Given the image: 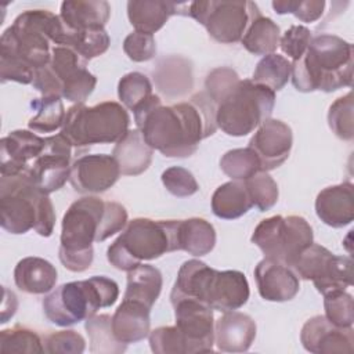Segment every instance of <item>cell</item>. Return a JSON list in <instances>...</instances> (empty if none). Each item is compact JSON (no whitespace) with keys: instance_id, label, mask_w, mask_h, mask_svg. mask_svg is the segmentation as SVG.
<instances>
[{"instance_id":"1","label":"cell","mask_w":354,"mask_h":354,"mask_svg":"<svg viewBox=\"0 0 354 354\" xmlns=\"http://www.w3.org/2000/svg\"><path fill=\"white\" fill-rule=\"evenodd\" d=\"M216 109L207 93L198 91L188 101L155 106L136 124L152 149L167 158H187L218 129Z\"/></svg>"},{"instance_id":"2","label":"cell","mask_w":354,"mask_h":354,"mask_svg":"<svg viewBox=\"0 0 354 354\" xmlns=\"http://www.w3.org/2000/svg\"><path fill=\"white\" fill-rule=\"evenodd\" d=\"M127 210L113 201L83 196L75 201L62 217L58 257L72 272L90 268L94 259V242H102L127 224Z\"/></svg>"},{"instance_id":"3","label":"cell","mask_w":354,"mask_h":354,"mask_svg":"<svg viewBox=\"0 0 354 354\" xmlns=\"http://www.w3.org/2000/svg\"><path fill=\"white\" fill-rule=\"evenodd\" d=\"M353 44L336 35L311 39L306 53L292 62L290 79L297 91L332 93L353 83Z\"/></svg>"},{"instance_id":"4","label":"cell","mask_w":354,"mask_h":354,"mask_svg":"<svg viewBox=\"0 0 354 354\" xmlns=\"http://www.w3.org/2000/svg\"><path fill=\"white\" fill-rule=\"evenodd\" d=\"M249 282L238 270L218 271L192 259L181 264L170 293V301L194 299L212 310L232 311L243 307L249 299Z\"/></svg>"},{"instance_id":"5","label":"cell","mask_w":354,"mask_h":354,"mask_svg":"<svg viewBox=\"0 0 354 354\" xmlns=\"http://www.w3.org/2000/svg\"><path fill=\"white\" fill-rule=\"evenodd\" d=\"M66 28L48 10L21 12L0 37V57L17 59L36 71L48 64L51 50L65 46Z\"/></svg>"},{"instance_id":"6","label":"cell","mask_w":354,"mask_h":354,"mask_svg":"<svg viewBox=\"0 0 354 354\" xmlns=\"http://www.w3.org/2000/svg\"><path fill=\"white\" fill-rule=\"evenodd\" d=\"M0 224L10 234L35 230L48 238L55 225L51 199L36 188L26 173L0 177Z\"/></svg>"},{"instance_id":"7","label":"cell","mask_w":354,"mask_h":354,"mask_svg":"<svg viewBox=\"0 0 354 354\" xmlns=\"http://www.w3.org/2000/svg\"><path fill=\"white\" fill-rule=\"evenodd\" d=\"M180 220H152L137 217L127 221L122 234L108 246L106 259L118 270L130 271L142 261L180 250Z\"/></svg>"},{"instance_id":"8","label":"cell","mask_w":354,"mask_h":354,"mask_svg":"<svg viewBox=\"0 0 354 354\" xmlns=\"http://www.w3.org/2000/svg\"><path fill=\"white\" fill-rule=\"evenodd\" d=\"M119 297L118 283L104 275L62 283L43 299L46 318L58 326H71L86 321L100 308L111 307Z\"/></svg>"},{"instance_id":"9","label":"cell","mask_w":354,"mask_h":354,"mask_svg":"<svg viewBox=\"0 0 354 354\" xmlns=\"http://www.w3.org/2000/svg\"><path fill=\"white\" fill-rule=\"evenodd\" d=\"M129 124L130 116L119 102L104 101L93 106L75 104L66 111L61 133L80 153L94 144L118 142Z\"/></svg>"},{"instance_id":"10","label":"cell","mask_w":354,"mask_h":354,"mask_svg":"<svg viewBox=\"0 0 354 354\" xmlns=\"http://www.w3.org/2000/svg\"><path fill=\"white\" fill-rule=\"evenodd\" d=\"M275 93L252 79H239L234 88L216 105V122L227 136L243 137L270 119Z\"/></svg>"},{"instance_id":"11","label":"cell","mask_w":354,"mask_h":354,"mask_svg":"<svg viewBox=\"0 0 354 354\" xmlns=\"http://www.w3.org/2000/svg\"><path fill=\"white\" fill-rule=\"evenodd\" d=\"M250 241L263 252L264 257L292 267L301 252L314 242V234L304 217L277 214L261 220Z\"/></svg>"},{"instance_id":"12","label":"cell","mask_w":354,"mask_h":354,"mask_svg":"<svg viewBox=\"0 0 354 354\" xmlns=\"http://www.w3.org/2000/svg\"><path fill=\"white\" fill-rule=\"evenodd\" d=\"M259 14L261 12L253 1L207 0L192 1L188 6V17L203 25L210 37L224 44L241 41Z\"/></svg>"},{"instance_id":"13","label":"cell","mask_w":354,"mask_h":354,"mask_svg":"<svg viewBox=\"0 0 354 354\" xmlns=\"http://www.w3.org/2000/svg\"><path fill=\"white\" fill-rule=\"evenodd\" d=\"M292 268L301 279L311 281L322 296L346 290L353 283L351 257L337 256L314 242L301 252Z\"/></svg>"},{"instance_id":"14","label":"cell","mask_w":354,"mask_h":354,"mask_svg":"<svg viewBox=\"0 0 354 354\" xmlns=\"http://www.w3.org/2000/svg\"><path fill=\"white\" fill-rule=\"evenodd\" d=\"M77 151L62 133L46 137L41 153L25 173L36 188L50 195L62 188L69 180L72 156Z\"/></svg>"},{"instance_id":"15","label":"cell","mask_w":354,"mask_h":354,"mask_svg":"<svg viewBox=\"0 0 354 354\" xmlns=\"http://www.w3.org/2000/svg\"><path fill=\"white\" fill-rule=\"evenodd\" d=\"M87 62L71 47H53L47 66L61 86L62 98L75 104H83L94 91L97 77L86 68Z\"/></svg>"},{"instance_id":"16","label":"cell","mask_w":354,"mask_h":354,"mask_svg":"<svg viewBox=\"0 0 354 354\" xmlns=\"http://www.w3.org/2000/svg\"><path fill=\"white\" fill-rule=\"evenodd\" d=\"M176 326L184 335L189 346V354L210 353L214 344L213 310L194 299H177L171 301Z\"/></svg>"},{"instance_id":"17","label":"cell","mask_w":354,"mask_h":354,"mask_svg":"<svg viewBox=\"0 0 354 354\" xmlns=\"http://www.w3.org/2000/svg\"><path fill=\"white\" fill-rule=\"evenodd\" d=\"M120 169L112 155H83L72 162L69 183L79 194L108 191L120 177Z\"/></svg>"},{"instance_id":"18","label":"cell","mask_w":354,"mask_h":354,"mask_svg":"<svg viewBox=\"0 0 354 354\" xmlns=\"http://www.w3.org/2000/svg\"><path fill=\"white\" fill-rule=\"evenodd\" d=\"M293 145L292 129L279 119H267L249 141V148L257 155L261 170L270 171L279 167L290 153Z\"/></svg>"},{"instance_id":"19","label":"cell","mask_w":354,"mask_h":354,"mask_svg":"<svg viewBox=\"0 0 354 354\" xmlns=\"http://www.w3.org/2000/svg\"><path fill=\"white\" fill-rule=\"evenodd\" d=\"M300 342L307 351L314 354H351L354 330L351 326L333 325L325 315H315L304 322Z\"/></svg>"},{"instance_id":"20","label":"cell","mask_w":354,"mask_h":354,"mask_svg":"<svg viewBox=\"0 0 354 354\" xmlns=\"http://www.w3.org/2000/svg\"><path fill=\"white\" fill-rule=\"evenodd\" d=\"M46 138L32 130H14L0 141L1 176H17L29 169L32 162L41 153Z\"/></svg>"},{"instance_id":"21","label":"cell","mask_w":354,"mask_h":354,"mask_svg":"<svg viewBox=\"0 0 354 354\" xmlns=\"http://www.w3.org/2000/svg\"><path fill=\"white\" fill-rule=\"evenodd\" d=\"M260 296L267 301H289L300 289L299 275L288 264L264 257L254 268Z\"/></svg>"},{"instance_id":"22","label":"cell","mask_w":354,"mask_h":354,"mask_svg":"<svg viewBox=\"0 0 354 354\" xmlns=\"http://www.w3.org/2000/svg\"><path fill=\"white\" fill-rule=\"evenodd\" d=\"M254 319L241 311H225L214 322V344L224 353L248 351L256 339Z\"/></svg>"},{"instance_id":"23","label":"cell","mask_w":354,"mask_h":354,"mask_svg":"<svg viewBox=\"0 0 354 354\" xmlns=\"http://www.w3.org/2000/svg\"><path fill=\"white\" fill-rule=\"evenodd\" d=\"M315 213L322 223L342 228L354 220V188L351 183L330 185L319 191L315 199Z\"/></svg>"},{"instance_id":"24","label":"cell","mask_w":354,"mask_h":354,"mask_svg":"<svg viewBox=\"0 0 354 354\" xmlns=\"http://www.w3.org/2000/svg\"><path fill=\"white\" fill-rule=\"evenodd\" d=\"M188 6L189 3L130 0L127 1V17L137 32L153 35L171 15H188Z\"/></svg>"},{"instance_id":"25","label":"cell","mask_w":354,"mask_h":354,"mask_svg":"<svg viewBox=\"0 0 354 354\" xmlns=\"http://www.w3.org/2000/svg\"><path fill=\"white\" fill-rule=\"evenodd\" d=\"M151 307L141 301L123 299L112 315V332L118 342L130 344L144 340L151 332Z\"/></svg>"},{"instance_id":"26","label":"cell","mask_w":354,"mask_h":354,"mask_svg":"<svg viewBox=\"0 0 354 354\" xmlns=\"http://www.w3.org/2000/svg\"><path fill=\"white\" fill-rule=\"evenodd\" d=\"M111 17V6L105 0H65L59 18L69 30L105 28Z\"/></svg>"},{"instance_id":"27","label":"cell","mask_w":354,"mask_h":354,"mask_svg":"<svg viewBox=\"0 0 354 354\" xmlns=\"http://www.w3.org/2000/svg\"><path fill=\"white\" fill-rule=\"evenodd\" d=\"M57 279V268L41 257H24L14 268V282L17 288L29 295L51 292L55 288Z\"/></svg>"},{"instance_id":"28","label":"cell","mask_w":354,"mask_h":354,"mask_svg":"<svg viewBox=\"0 0 354 354\" xmlns=\"http://www.w3.org/2000/svg\"><path fill=\"white\" fill-rule=\"evenodd\" d=\"M152 155L153 149L145 142L138 129L127 130L112 149V156L116 159L120 173L124 176L144 173L152 162Z\"/></svg>"},{"instance_id":"29","label":"cell","mask_w":354,"mask_h":354,"mask_svg":"<svg viewBox=\"0 0 354 354\" xmlns=\"http://www.w3.org/2000/svg\"><path fill=\"white\" fill-rule=\"evenodd\" d=\"M253 207L245 181L231 180L216 188L212 195V210L214 216L234 220L246 214Z\"/></svg>"},{"instance_id":"30","label":"cell","mask_w":354,"mask_h":354,"mask_svg":"<svg viewBox=\"0 0 354 354\" xmlns=\"http://www.w3.org/2000/svg\"><path fill=\"white\" fill-rule=\"evenodd\" d=\"M162 285L160 271L151 264L141 263L127 271V283L123 299L137 300L152 308L160 295Z\"/></svg>"},{"instance_id":"31","label":"cell","mask_w":354,"mask_h":354,"mask_svg":"<svg viewBox=\"0 0 354 354\" xmlns=\"http://www.w3.org/2000/svg\"><path fill=\"white\" fill-rule=\"evenodd\" d=\"M180 250L195 257L209 254L216 245V230L205 218L191 217L178 224Z\"/></svg>"},{"instance_id":"32","label":"cell","mask_w":354,"mask_h":354,"mask_svg":"<svg viewBox=\"0 0 354 354\" xmlns=\"http://www.w3.org/2000/svg\"><path fill=\"white\" fill-rule=\"evenodd\" d=\"M279 26L271 18L259 14L250 22L241 43L250 54L268 55L279 47Z\"/></svg>"},{"instance_id":"33","label":"cell","mask_w":354,"mask_h":354,"mask_svg":"<svg viewBox=\"0 0 354 354\" xmlns=\"http://www.w3.org/2000/svg\"><path fill=\"white\" fill-rule=\"evenodd\" d=\"M30 106L36 111V115L29 119L28 127L37 133H51L62 129L66 116L61 97L58 95H43L35 98Z\"/></svg>"},{"instance_id":"34","label":"cell","mask_w":354,"mask_h":354,"mask_svg":"<svg viewBox=\"0 0 354 354\" xmlns=\"http://www.w3.org/2000/svg\"><path fill=\"white\" fill-rule=\"evenodd\" d=\"M84 328L90 339V353L93 354H120L127 347V344L115 339L109 314H94L86 319Z\"/></svg>"},{"instance_id":"35","label":"cell","mask_w":354,"mask_h":354,"mask_svg":"<svg viewBox=\"0 0 354 354\" xmlns=\"http://www.w3.org/2000/svg\"><path fill=\"white\" fill-rule=\"evenodd\" d=\"M292 62L288 58L272 53L264 55L256 65L252 80L257 84L271 88L274 93L279 91L290 79Z\"/></svg>"},{"instance_id":"36","label":"cell","mask_w":354,"mask_h":354,"mask_svg":"<svg viewBox=\"0 0 354 354\" xmlns=\"http://www.w3.org/2000/svg\"><path fill=\"white\" fill-rule=\"evenodd\" d=\"M109 44H111V39L105 28L87 29V30L66 29L65 46L75 50L86 61H90L95 57L102 55L108 50Z\"/></svg>"},{"instance_id":"37","label":"cell","mask_w":354,"mask_h":354,"mask_svg":"<svg viewBox=\"0 0 354 354\" xmlns=\"http://www.w3.org/2000/svg\"><path fill=\"white\" fill-rule=\"evenodd\" d=\"M220 167L231 180L245 181L261 170V163L249 147L235 148L225 152L220 159Z\"/></svg>"},{"instance_id":"38","label":"cell","mask_w":354,"mask_h":354,"mask_svg":"<svg viewBox=\"0 0 354 354\" xmlns=\"http://www.w3.org/2000/svg\"><path fill=\"white\" fill-rule=\"evenodd\" d=\"M0 353H44V344L35 330L15 325L0 332Z\"/></svg>"},{"instance_id":"39","label":"cell","mask_w":354,"mask_h":354,"mask_svg":"<svg viewBox=\"0 0 354 354\" xmlns=\"http://www.w3.org/2000/svg\"><path fill=\"white\" fill-rule=\"evenodd\" d=\"M354 98L353 91L346 95L339 97L329 106L328 111V124L336 137L344 141H351L354 138Z\"/></svg>"},{"instance_id":"40","label":"cell","mask_w":354,"mask_h":354,"mask_svg":"<svg viewBox=\"0 0 354 354\" xmlns=\"http://www.w3.org/2000/svg\"><path fill=\"white\" fill-rule=\"evenodd\" d=\"M249 198L260 212L270 210L278 202V184L267 171H259L253 177L245 180Z\"/></svg>"},{"instance_id":"41","label":"cell","mask_w":354,"mask_h":354,"mask_svg":"<svg viewBox=\"0 0 354 354\" xmlns=\"http://www.w3.org/2000/svg\"><path fill=\"white\" fill-rule=\"evenodd\" d=\"M152 94L149 79L141 72H130L120 77L118 83V97L124 108L134 109Z\"/></svg>"},{"instance_id":"42","label":"cell","mask_w":354,"mask_h":354,"mask_svg":"<svg viewBox=\"0 0 354 354\" xmlns=\"http://www.w3.org/2000/svg\"><path fill=\"white\" fill-rule=\"evenodd\" d=\"M149 347L156 354H189L184 335L174 326H159L148 335Z\"/></svg>"},{"instance_id":"43","label":"cell","mask_w":354,"mask_h":354,"mask_svg":"<svg viewBox=\"0 0 354 354\" xmlns=\"http://www.w3.org/2000/svg\"><path fill=\"white\" fill-rule=\"evenodd\" d=\"M325 317L336 326L348 328L354 322L353 296L346 290L332 292L324 296Z\"/></svg>"},{"instance_id":"44","label":"cell","mask_w":354,"mask_h":354,"mask_svg":"<svg viewBox=\"0 0 354 354\" xmlns=\"http://www.w3.org/2000/svg\"><path fill=\"white\" fill-rule=\"evenodd\" d=\"M271 6L277 14H293L308 24L321 18L326 3L324 0H274Z\"/></svg>"},{"instance_id":"45","label":"cell","mask_w":354,"mask_h":354,"mask_svg":"<svg viewBox=\"0 0 354 354\" xmlns=\"http://www.w3.org/2000/svg\"><path fill=\"white\" fill-rule=\"evenodd\" d=\"M43 344L44 353L48 354H80L86 348L84 337L72 329L48 333L43 339Z\"/></svg>"},{"instance_id":"46","label":"cell","mask_w":354,"mask_h":354,"mask_svg":"<svg viewBox=\"0 0 354 354\" xmlns=\"http://www.w3.org/2000/svg\"><path fill=\"white\" fill-rule=\"evenodd\" d=\"M160 178H162L165 188L171 195L178 196V198L191 196L199 189V185H198L194 174L181 166H171V167L166 169L162 173Z\"/></svg>"},{"instance_id":"47","label":"cell","mask_w":354,"mask_h":354,"mask_svg":"<svg viewBox=\"0 0 354 354\" xmlns=\"http://www.w3.org/2000/svg\"><path fill=\"white\" fill-rule=\"evenodd\" d=\"M238 73L228 66H220L209 72L205 80V91L217 105L239 82Z\"/></svg>"},{"instance_id":"48","label":"cell","mask_w":354,"mask_h":354,"mask_svg":"<svg viewBox=\"0 0 354 354\" xmlns=\"http://www.w3.org/2000/svg\"><path fill=\"white\" fill-rule=\"evenodd\" d=\"M123 51L134 62H145L156 55V41L153 35L131 32L123 41Z\"/></svg>"},{"instance_id":"49","label":"cell","mask_w":354,"mask_h":354,"mask_svg":"<svg viewBox=\"0 0 354 354\" xmlns=\"http://www.w3.org/2000/svg\"><path fill=\"white\" fill-rule=\"evenodd\" d=\"M311 32L304 25H292L279 39V47L292 62L297 61L311 43Z\"/></svg>"},{"instance_id":"50","label":"cell","mask_w":354,"mask_h":354,"mask_svg":"<svg viewBox=\"0 0 354 354\" xmlns=\"http://www.w3.org/2000/svg\"><path fill=\"white\" fill-rule=\"evenodd\" d=\"M33 75L35 71L25 64L12 58L0 57V77L3 83L17 82L22 84H32Z\"/></svg>"}]
</instances>
